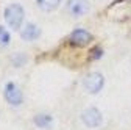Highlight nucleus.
Returning a JSON list of instances; mask_svg holds the SVG:
<instances>
[{"label":"nucleus","instance_id":"obj_1","mask_svg":"<svg viewBox=\"0 0 131 130\" xmlns=\"http://www.w3.org/2000/svg\"><path fill=\"white\" fill-rule=\"evenodd\" d=\"M5 19L13 30H19L24 22V10L20 5H9L5 10Z\"/></svg>","mask_w":131,"mask_h":130},{"label":"nucleus","instance_id":"obj_2","mask_svg":"<svg viewBox=\"0 0 131 130\" xmlns=\"http://www.w3.org/2000/svg\"><path fill=\"white\" fill-rule=\"evenodd\" d=\"M103 85H105V78H103L102 74H98V72H92V74H89L84 78V86L92 94H97L103 88Z\"/></svg>","mask_w":131,"mask_h":130},{"label":"nucleus","instance_id":"obj_3","mask_svg":"<svg viewBox=\"0 0 131 130\" xmlns=\"http://www.w3.org/2000/svg\"><path fill=\"white\" fill-rule=\"evenodd\" d=\"M5 99L8 100V104H11L14 107H19L22 104V92L17 88V85L8 83L5 86Z\"/></svg>","mask_w":131,"mask_h":130},{"label":"nucleus","instance_id":"obj_4","mask_svg":"<svg viewBox=\"0 0 131 130\" xmlns=\"http://www.w3.org/2000/svg\"><path fill=\"white\" fill-rule=\"evenodd\" d=\"M67 10L75 17H81V16H84L89 11V3H88V0H69Z\"/></svg>","mask_w":131,"mask_h":130},{"label":"nucleus","instance_id":"obj_5","mask_svg":"<svg viewBox=\"0 0 131 130\" xmlns=\"http://www.w3.org/2000/svg\"><path fill=\"white\" fill-rule=\"evenodd\" d=\"M83 122L88 125V127H98L102 124V113L98 111L97 108H89L83 113Z\"/></svg>","mask_w":131,"mask_h":130},{"label":"nucleus","instance_id":"obj_6","mask_svg":"<svg viewBox=\"0 0 131 130\" xmlns=\"http://www.w3.org/2000/svg\"><path fill=\"white\" fill-rule=\"evenodd\" d=\"M39 35H41V30H39V27H36L35 24H27V25L24 27V30L20 31V36H22V39H25V41H35V39L39 38Z\"/></svg>","mask_w":131,"mask_h":130},{"label":"nucleus","instance_id":"obj_7","mask_svg":"<svg viewBox=\"0 0 131 130\" xmlns=\"http://www.w3.org/2000/svg\"><path fill=\"white\" fill-rule=\"evenodd\" d=\"M91 33H88L86 30H75L73 33H72V36H70V41L73 42V44H77V45H86L89 41H91Z\"/></svg>","mask_w":131,"mask_h":130},{"label":"nucleus","instance_id":"obj_8","mask_svg":"<svg viewBox=\"0 0 131 130\" xmlns=\"http://www.w3.org/2000/svg\"><path fill=\"white\" fill-rule=\"evenodd\" d=\"M39 8H42L44 11H52V10H56L59 6V2L61 0H36Z\"/></svg>","mask_w":131,"mask_h":130},{"label":"nucleus","instance_id":"obj_9","mask_svg":"<svg viewBox=\"0 0 131 130\" xmlns=\"http://www.w3.org/2000/svg\"><path fill=\"white\" fill-rule=\"evenodd\" d=\"M35 124L42 127V128H48L52 125V116H48V115H38L35 118Z\"/></svg>","mask_w":131,"mask_h":130},{"label":"nucleus","instance_id":"obj_10","mask_svg":"<svg viewBox=\"0 0 131 130\" xmlns=\"http://www.w3.org/2000/svg\"><path fill=\"white\" fill-rule=\"evenodd\" d=\"M8 44H9V33L3 27H0V45H8Z\"/></svg>","mask_w":131,"mask_h":130},{"label":"nucleus","instance_id":"obj_11","mask_svg":"<svg viewBox=\"0 0 131 130\" xmlns=\"http://www.w3.org/2000/svg\"><path fill=\"white\" fill-rule=\"evenodd\" d=\"M13 61H14V64H16V66L19 68V66H22V63L25 61V57L19 53V55H17V58H13Z\"/></svg>","mask_w":131,"mask_h":130}]
</instances>
